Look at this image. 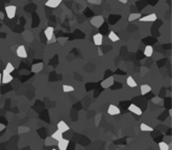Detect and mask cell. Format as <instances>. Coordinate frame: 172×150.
Here are the masks:
<instances>
[{
    "mask_svg": "<svg viewBox=\"0 0 172 150\" xmlns=\"http://www.w3.org/2000/svg\"><path fill=\"white\" fill-rule=\"evenodd\" d=\"M5 13L8 19H14L17 14V7L15 5H7L5 7Z\"/></svg>",
    "mask_w": 172,
    "mask_h": 150,
    "instance_id": "2",
    "label": "cell"
},
{
    "mask_svg": "<svg viewBox=\"0 0 172 150\" xmlns=\"http://www.w3.org/2000/svg\"><path fill=\"white\" fill-rule=\"evenodd\" d=\"M17 56L19 57V58H23V59H25V58H27L28 54H27V51H26V48H25L24 45H20L19 47L17 48Z\"/></svg>",
    "mask_w": 172,
    "mask_h": 150,
    "instance_id": "6",
    "label": "cell"
},
{
    "mask_svg": "<svg viewBox=\"0 0 172 150\" xmlns=\"http://www.w3.org/2000/svg\"><path fill=\"white\" fill-rule=\"evenodd\" d=\"M14 79V77L11 76V74H8V73H3L2 76H1V83L5 84V83H9L11 80Z\"/></svg>",
    "mask_w": 172,
    "mask_h": 150,
    "instance_id": "13",
    "label": "cell"
},
{
    "mask_svg": "<svg viewBox=\"0 0 172 150\" xmlns=\"http://www.w3.org/2000/svg\"><path fill=\"white\" fill-rule=\"evenodd\" d=\"M74 91V88L72 86H68V84H63V91L64 93H70V91Z\"/></svg>",
    "mask_w": 172,
    "mask_h": 150,
    "instance_id": "24",
    "label": "cell"
},
{
    "mask_svg": "<svg viewBox=\"0 0 172 150\" xmlns=\"http://www.w3.org/2000/svg\"><path fill=\"white\" fill-rule=\"evenodd\" d=\"M57 129H58V131H60L61 133H65V132H68L69 131V126H67V123L65 122V121L61 120L58 122V124H57Z\"/></svg>",
    "mask_w": 172,
    "mask_h": 150,
    "instance_id": "8",
    "label": "cell"
},
{
    "mask_svg": "<svg viewBox=\"0 0 172 150\" xmlns=\"http://www.w3.org/2000/svg\"><path fill=\"white\" fill-rule=\"evenodd\" d=\"M122 3H127V0H121Z\"/></svg>",
    "mask_w": 172,
    "mask_h": 150,
    "instance_id": "29",
    "label": "cell"
},
{
    "mask_svg": "<svg viewBox=\"0 0 172 150\" xmlns=\"http://www.w3.org/2000/svg\"><path fill=\"white\" fill-rule=\"evenodd\" d=\"M98 53H99V56H102V55H103V53L101 51V49H100V48L98 49Z\"/></svg>",
    "mask_w": 172,
    "mask_h": 150,
    "instance_id": "28",
    "label": "cell"
},
{
    "mask_svg": "<svg viewBox=\"0 0 172 150\" xmlns=\"http://www.w3.org/2000/svg\"><path fill=\"white\" fill-rule=\"evenodd\" d=\"M93 41H94V44L97 46H100L102 44L103 41V35L101 33H96V34L93 36Z\"/></svg>",
    "mask_w": 172,
    "mask_h": 150,
    "instance_id": "9",
    "label": "cell"
},
{
    "mask_svg": "<svg viewBox=\"0 0 172 150\" xmlns=\"http://www.w3.org/2000/svg\"><path fill=\"white\" fill-rule=\"evenodd\" d=\"M52 139L56 140V141H58V142H59L60 140L63 139V134L60 131H58V130H57V131L55 132V133H53V135H52Z\"/></svg>",
    "mask_w": 172,
    "mask_h": 150,
    "instance_id": "16",
    "label": "cell"
},
{
    "mask_svg": "<svg viewBox=\"0 0 172 150\" xmlns=\"http://www.w3.org/2000/svg\"><path fill=\"white\" fill-rule=\"evenodd\" d=\"M56 41H57V39H56V38H55V36H54V37L52 38L51 40H48V43H52V42H56Z\"/></svg>",
    "mask_w": 172,
    "mask_h": 150,
    "instance_id": "26",
    "label": "cell"
},
{
    "mask_svg": "<svg viewBox=\"0 0 172 150\" xmlns=\"http://www.w3.org/2000/svg\"><path fill=\"white\" fill-rule=\"evenodd\" d=\"M90 23L95 28H100L103 25V23H104V18L102 16H96L90 20Z\"/></svg>",
    "mask_w": 172,
    "mask_h": 150,
    "instance_id": "1",
    "label": "cell"
},
{
    "mask_svg": "<svg viewBox=\"0 0 172 150\" xmlns=\"http://www.w3.org/2000/svg\"><path fill=\"white\" fill-rule=\"evenodd\" d=\"M153 54V47L151 45H146L144 48V56L148 57V58H150V57H151Z\"/></svg>",
    "mask_w": 172,
    "mask_h": 150,
    "instance_id": "17",
    "label": "cell"
},
{
    "mask_svg": "<svg viewBox=\"0 0 172 150\" xmlns=\"http://www.w3.org/2000/svg\"><path fill=\"white\" fill-rule=\"evenodd\" d=\"M43 69V63H36V64H33L31 70H32L33 73H39L41 70Z\"/></svg>",
    "mask_w": 172,
    "mask_h": 150,
    "instance_id": "14",
    "label": "cell"
},
{
    "mask_svg": "<svg viewBox=\"0 0 172 150\" xmlns=\"http://www.w3.org/2000/svg\"><path fill=\"white\" fill-rule=\"evenodd\" d=\"M127 86H130V88H136L137 86V82L135 81V79L132 76H129L127 78Z\"/></svg>",
    "mask_w": 172,
    "mask_h": 150,
    "instance_id": "19",
    "label": "cell"
},
{
    "mask_svg": "<svg viewBox=\"0 0 172 150\" xmlns=\"http://www.w3.org/2000/svg\"><path fill=\"white\" fill-rule=\"evenodd\" d=\"M151 91V86H148V84H142V86H140V93H141V95H146Z\"/></svg>",
    "mask_w": 172,
    "mask_h": 150,
    "instance_id": "15",
    "label": "cell"
},
{
    "mask_svg": "<svg viewBox=\"0 0 172 150\" xmlns=\"http://www.w3.org/2000/svg\"><path fill=\"white\" fill-rule=\"evenodd\" d=\"M128 110H129L130 112L134 113L135 115H141V114H142V110L135 104H130L129 107H128Z\"/></svg>",
    "mask_w": 172,
    "mask_h": 150,
    "instance_id": "5",
    "label": "cell"
},
{
    "mask_svg": "<svg viewBox=\"0 0 172 150\" xmlns=\"http://www.w3.org/2000/svg\"><path fill=\"white\" fill-rule=\"evenodd\" d=\"M107 113L109 115H118L121 113V110L118 109V107H116V105H109L107 108Z\"/></svg>",
    "mask_w": 172,
    "mask_h": 150,
    "instance_id": "7",
    "label": "cell"
},
{
    "mask_svg": "<svg viewBox=\"0 0 172 150\" xmlns=\"http://www.w3.org/2000/svg\"><path fill=\"white\" fill-rule=\"evenodd\" d=\"M14 70H15L14 65L11 64V63H7L5 69L3 70V73H8V74H11V72H14Z\"/></svg>",
    "mask_w": 172,
    "mask_h": 150,
    "instance_id": "20",
    "label": "cell"
},
{
    "mask_svg": "<svg viewBox=\"0 0 172 150\" xmlns=\"http://www.w3.org/2000/svg\"><path fill=\"white\" fill-rule=\"evenodd\" d=\"M159 149L160 150H170V147L166 142H160L159 143Z\"/></svg>",
    "mask_w": 172,
    "mask_h": 150,
    "instance_id": "23",
    "label": "cell"
},
{
    "mask_svg": "<svg viewBox=\"0 0 172 150\" xmlns=\"http://www.w3.org/2000/svg\"><path fill=\"white\" fill-rule=\"evenodd\" d=\"M140 130L142 132H153V128L151 126H150L148 124H146V123H141L140 124Z\"/></svg>",
    "mask_w": 172,
    "mask_h": 150,
    "instance_id": "21",
    "label": "cell"
},
{
    "mask_svg": "<svg viewBox=\"0 0 172 150\" xmlns=\"http://www.w3.org/2000/svg\"><path fill=\"white\" fill-rule=\"evenodd\" d=\"M54 33H55V29L53 27H51V26H50V27H48L46 30H44V35H46V39H48V41L51 40L52 38L54 37V36H55Z\"/></svg>",
    "mask_w": 172,
    "mask_h": 150,
    "instance_id": "12",
    "label": "cell"
},
{
    "mask_svg": "<svg viewBox=\"0 0 172 150\" xmlns=\"http://www.w3.org/2000/svg\"><path fill=\"white\" fill-rule=\"evenodd\" d=\"M88 2L92 3V4H100V3H101V0H97V1H94V0H89Z\"/></svg>",
    "mask_w": 172,
    "mask_h": 150,
    "instance_id": "25",
    "label": "cell"
},
{
    "mask_svg": "<svg viewBox=\"0 0 172 150\" xmlns=\"http://www.w3.org/2000/svg\"><path fill=\"white\" fill-rule=\"evenodd\" d=\"M52 150H56V149H52Z\"/></svg>",
    "mask_w": 172,
    "mask_h": 150,
    "instance_id": "31",
    "label": "cell"
},
{
    "mask_svg": "<svg viewBox=\"0 0 172 150\" xmlns=\"http://www.w3.org/2000/svg\"><path fill=\"white\" fill-rule=\"evenodd\" d=\"M3 129H4V126H3L2 123H0V132L2 131V130H3Z\"/></svg>",
    "mask_w": 172,
    "mask_h": 150,
    "instance_id": "27",
    "label": "cell"
},
{
    "mask_svg": "<svg viewBox=\"0 0 172 150\" xmlns=\"http://www.w3.org/2000/svg\"><path fill=\"white\" fill-rule=\"evenodd\" d=\"M68 146H69V141L67 139L63 138L62 140H60L59 142H58V148H59V150H67Z\"/></svg>",
    "mask_w": 172,
    "mask_h": 150,
    "instance_id": "10",
    "label": "cell"
},
{
    "mask_svg": "<svg viewBox=\"0 0 172 150\" xmlns=\"http://www.w3.org/2000/svg\"><path fill=\"white\" fill-rule=\"evenodd\" d=\"M1 76H2V74L0 73V84H1Z\"/></svg>",
    "mask_w": 172,
    "mask_h": 150,
    "instance_id": "30",
    "label": "cell"
},
{
    "mask_svg": "<svg viewBox=\"0 0 172 150\" xmlns=\"http://www.w3.org/2000/svg\"><path fill=\"white\" fill-rule=\"evenodd\" d=\"M113 83H114V77L113 76H110V77H107L106 79L101 82V86H102V89H109L110 86H113Z\"/></svg>",
    "mask_w": 172,
    "mask_h": 150,
    "instance_id": "3",
    "label": "cell"
},
{
    "mask_svg": "<svg viewBox=\"0 0 172 150\" xmlns=\"http://www.w3.org/2000/svg\"><path fill=\"white\" fill-rule=\"evenodd\" d=\"M158 19L157 18V14H146V16H141L139 19L140 22H144V23H153V22H155L156 20Z\"/></svg>",
    "mask_w": 172,
    "mask_h": 150,
    "instance_id": "4",
    "label": "cell"
},
{
    "mask_svg": "<svg viewBox=\"0 0 172 150\" xmlns=\"http://www.w3.org/2000/svg\"><path fill=\"white\" fill-rule=\"evenodd\" d=\"M108 38L110 39V41H112V42H116V41L120 40V36H118L116 32H113V31H110L109 34H108Z\"/></svg>",
    "mask_w": 172,
    "mask_h": 150,
    "instance_id": "18",
    "label": "cell"
},
{
    "mask_svg": "<svg viewBox=\"0 0 172 150\" xmlns=\"http://www.w3.org/2000/svg\"><path fill=\"white\" fill-rule=\"evenodd\" d=\"M61 4V0H48L44 5L48 6V7H52V8H56Z\"/></svg>",
    "mask_w": 172,
    "mask_h": 150,
    "instance_id": "11",
    "label": "cell"
},
{
    "mask_svg": "<svg viewBox=\"0 0 172 150\" xmlns=\"http://www.w3.org/2000/svg\"><path fill=\"white\" fill-rule=\"evenodd\" d=\"M141 18V14L139 13H136V14H131L129 16V22H133L135 20H139Z\"/></svg>",
    "mask_w": 172,
    "mask_h": 150,
    "instance_id": "22",
    "label": "cell"
}]
</instances>
